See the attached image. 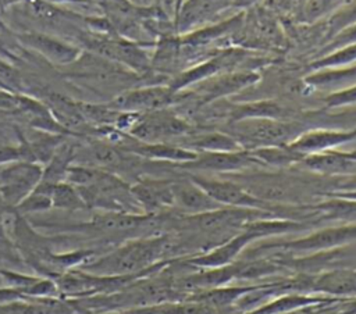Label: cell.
I'll return each instance as SVG.
<instances>
[{
	"instance_id": "5b68a950",
	"label": "cell",
	"mask_w": 356,
	"mask_h": 314,
	"mask_svg": "<svg viewBox=\"0 0 356 314\" xmlns=\"http://www.w3.org/2000/svg\"><path fill=\"white\" fill-rule=\"evenodd\" d=\"M191 132L192 126L167 108L139 114L129 128V133L143 143H163L167 139L185 136Z\"/></svg>"
},
{
	"instance_id": "ac0fdd59",
	"label": "cell",
	"mask_w": 356,
	"mask_h": 314,
	"mask_svg": "<svg viewBox=\"0 0 356 314\" xmlns=\"http://www.w3.org/2000/svg\"><path fill=\"white\" fill-rule=\"evenodd\" d=\"M349 0H307L302 8V19L305 22H314L332 11L342 8Z\"/></svg>"
},
{
	"instance_id": "277c9868",
	"label": "cell",
	"mask_w": 356,
	"mask_h": 314,
	"mask_svg": "<svg viewBox=\"0 0 356 314\" xmlns=\"http://www.w3.org/2000/svg\"><path fill=\"white\" fill-rule=\"evenodd\" d=\"M43 167L35 161L17 160L0 167V200L17 207L42 181Z\"/></svg>"
},
{
	"instance_id": "5bb4252c",
	"label": "cell",
	"mask_w": 356,
	"mask_h": 314,
	"mask_svg": "<svg viewBox=\"0 0 356 314\" xmlns=\"http://www.w3.org/2000/svg\"><path fill=\"white\" fill-rule=\"evenodd\" d=\"M134 197L146 210H157L165 206H174L172 182L167 181H142L131 188Z\"/></svg>"
},
{
	"instance_id": "9c48e42d",
	"label": "cell",
	"mask_w": 356,
	"mask_h": 314,
	"mask_svg": "<svg viewBox=\"0 0 356 314\" xmlns=\"http://www.w3.org/2000/svg\"><path fill=\"white\" fill-rule=\"evenodd\" d=\"M229 6L234 0H185L175 13V28L186 33L195 31Z\"/></svg>"
},
{
	"instance_id": "4316f807",
	"label": "cell",
	"mask_w": 356,
	"mask_h": 314,
	"mask_svg": "<svg viewBox=\"0 0 356 314\" xmlns=\"http://www.w3.org/2000/svg\"><path fill=\"white\" fill-rule=\"evenodd\" d=\"M257 0H235L234 1V7H241V8H245V7H249L252 4H254Z\"/></svg>"
},
{
	"instance_id": "8992f818",
	"label": "cell",
	"mask_w": 356,
	"mask_h": 314,
	"mask_svg": "<svg viewBox=\"0 0 356 314\" xmlns=\"http://www.w3.org/2000/svg\"><path fill=\"white\" fill-rule=\"evenodd\" d=\"M18 42L40 54L54 65L74 64L82 54V47L44 31H25L17 33Z\"/></svg>"
},
{
	"instance_id": "8fae6325",
	"label": "cell",
	"mask_w": 356,
	"mask_h": 314,
	"mask_svg": "<svg viewBox=\"0 0 356 314\" xmlns=\"http://www.w3.org/2000/svg\"><path fill=\"white\" fill-rule=\"evenodd\" d=\"M299 163L310 171L330 176L356 175V154L327 150L307 154Z\"/></svg>"
},
{
	"instance_id": "52a82bcc",
	"label": "cell",
	"mask_w": 356,
	"mask_h": 314,
	"mask_svg": "<svg viewBox=\"0 0 356 314\" xmlns=\"http://www.w3.org/2000/svg\"><path fill=\"white\" fill-rule=\"evenodd\" d=\"M259 79L260 75L250 69H225L192 85V93L203 101H211L242 92Z\"/></svg>"
},
{
	"instance_id": "ffe728a7",
	"label": "cell",
	"mask_w": 356,
	"mask_h": 314,
	"mask_svg": "<svg viewBox=\"0 0 356 314\" xmlns=\"http://www.w3.org/2000/svg\"><path fill=\"white\" fill-rule=\"evenodd\" d=\"M356 22V0L352 1L350 4L343 6L342 8H339L330 21V26L332 29V33L339 32L341 29H343L348 25H352Z\"/></svg>"
},
{
	"instance_id": "d4e9b609",
	"label": "cell",
	"mask_w": 356,
	"mask_h": 314,
	"mask_svg": "<svg viewBox=\"0 0 356 314\" xmlns=\"http://www.w3.org/2000/svg\"><path fill=\"white\" fill-rule=\"evenodd\" d=\"M129 4L138 7V8H156L160 7V0H127ZM163 10V8H161Z\"/></svg>"
},
{
	"instance_id": "7c38bea8",
	"label": "cell",
	"mask_w": 356,
	"mask_h": 314,
	"mask_svg": "<svg viewBox=\"0 0 356 314\" xmlns=\"http://www.w3.org/2000/svg\"><path fill=\"white\" fill-rule=\"evenodd\" d=\"M172 200L178 208L195 214L209 213L222 208L211 196H209L197 183L191 181L172 182Z\"/></svg>"
},
{
	"instance_id": "2e32d148",
	"label": "cell",
	"mask_w": 356,
	"mask_h": 314,
	"mask_svg": "<svg viewBox=\"0 0 356 314\" xmlns=\"http://www.w3.org/2000/svg\"><path fill=\"white\" fill-rule=\"evenodd\" d=\"M189 146L203 151H239L242 149L234 136L220 132L196 136L189 142Z\"/></svg>"
},
{
	"instance_id": "e0dca14e",
	"label": "cell",
	"mask_w": 356,
	"mask_h": 314,
	"mask_svg": "<svg viewBox=\"0 0 356 314\" xmlns=\"http://www.w3.org/2000/svg\"><path fill=\"white\" fill-rule=\"evenodd\" d=\"M51 207L63 210H79L86 207V204L74 185L67 181H61L53 185Z\"/></svg>"
},
{
	"instance_id": "6da1fadb",
	"label": "cell",
	"mask_w": 356,
	"mask_h": 314,
	"mask_svg": "<svg viewBox=\"0 0 356 314\" xmlns=\"http://www.w3.org/2000/svg\"><path fill=\"white\" fill-rule=\"evenodd\" d=\"M172 247L175 245L165 238L132 242L88 264L86 270L107 276L138 272L161 258Z\"/></svg>"
},
{
	"instance_id": "4fadbf2b",
	"label": "cell",
	"mask_w": 356,
	"mask_h": 314,
	"mask_svg": "<svg viewBox=\"0 0 356 314\" xmlns=\"http://www.w3.org/2000/svg\"><path fill=\"white\" fill-rule=\"evenodd\" d=\"M356 136V131L339 132V131H310L298 136L288 144L293 151L307 156L331 150L332 147L342 144Z\"/></svg>"
},
{
	"instance_id": "9a60e30c",
	"label": "cell",
	"mask_w": 356,
	"mask_h": 314,
	"mask_svg": "<svg viewBox=\"0 0 356 314\" xmlns=\"http://www.w3.org/2000/svg\"><path fill=\"white\" fill-rule=\"evenodd\" d=\"M313 288L335 296H356V271L335 270L325 272L313 282Z\"/></svg>"
},
{
	"instance_id": "7a4b0ae2",
	"label": "cell",
	"mask_w": 356,
	"mask_h": 314,
	"mask_svg": "<svg viewBox=\"0 0 356 314\" xmlns=\"http://www.w3.org/2000/svg\"><path fill=\"white\" fill-rule=\"evenodd\" d=\"M234 138L241 143L259 147L288 146L303 133L299 122L270 117H249L235 119L232 124ZM257 147V149H259Z\"/></svg>"
},
{
	"instance_id": "83f0119b",
	"label": "cell",
	"mask_w": 356,
	"mask_h": 314,
	"mask_svg": "<svg viewBox=\"0 0 356 314\" xmlns=\"http://www.w3.org/2000/svg\"><path fill=\"white\" fill-rule=\"evenodd\" d=\"M274 314H305L303 311L295 308V310H289V311H281V313H274Z\"/></svg>"
},
{
	"instance_id": "d6986e66",
	"label": "cell",
	"mask_w": 356,
	"mask_h": 314,
	"mask_svg": "<svg viewBox=\"0 0 356 314\" xmlns=\"http://www.w3.org/2000/svg\"><path fill=\"white\" fill-rule=\"evenodd\" d=\"M249 239H250V233L236 236L228 245L220 247L218 250L213 251L210 256L202 258V261H199V264H202V265H220V264L225 263L227 260H231Z\"/></svg>"
},
{
	"instance_id": "30bf717a",
	"label": "cell",
	"mask_w": 356,
	"mask_h": 314,
	"mask_svg": "<svg viewBox=\"0 0 356 314\" xmlns=\"http://www.w3.org/2000/svg\"><path fill=\"white\" fill-rule=\"evenodd\" d=\"M260 161L246 151H206L204 154H197L192 161L185 163V165L197 170H210L220 172H232L245 170L250 165H256Z\"/></svg>"
},
{
	"instance_id": "603a6c76",
	"label": "cell",
	"mask_w": 356,
	"mask_h": 314,
	"mask_svg": "<svg viewBox=\"0 0 356 314\" xmlns=\"http://www.w3.org/2000/svg\"><path fill=\"white\" fill-rule=\"evenodd\" d=\"M325 101L328 106H332V107L356 103V85L331 93L330 96H327Z\"/></svg>"
},
{
	"instance_id": "cb8c5ba5",
	"label": "cell",
	"mask_w": 356,
	"mask_h": 314,
	"mask_svg": "<svg viewBox=\"0 0 356 314\" xmlns=\"http://www.w3.org/2000/svg\"><path fill=\"white\" fill-rule=\"evenodd\" d=\"M22 97L15 96L10 92L0 90V108L3 110H11V108H21L22 106Z\"/></svg>"
},
{
	"instance_id": "3957f363",
	"label": "cell",
	"mask_w": 356,
	"mask_h": 314,
	"mask_svg": "<svg viewBox=\"0 0 356 314\" xmlns=\"http://www.w3.org/2000/svg\"><path fill=\"white\" fill-rule=\"evenodd\" d=\"M184 100V92H174L168 85L154 83L127 89L110 101V107L120 113L145 114L168 108Z\"/></svg>"
},
{
	"instance_id": "484cf974",
	"label": "cell",
	"mask_w": 356,
	"mask_h": 314,
	"mask_svg": "<svg viewBox=\"0 0 356 314\" xmlns=\"http://www.w3.org/2000/svg\"><path fill=\"white\" fill-rule=\"evenodd\" d=\"M160 6L165 14H168L171 10L174 11V7H177L175 8V13H177L179 7V0H160Z\"/></svg>"
},
{
	"instance_id": "44dd1931",
	"label": "cell",
	"mask_w": 356,
	"mask_h": 314,
	"mask_svg": "<svg viewBox=\"0 0 356 314\" xmlns=\"http://www.w3.org/2000/svg\"><path fill=\"white\" fill-rule=\"evenodd\" d=\"M14 38L17 35H11L8 29L0 22V56L8 58V60H15L18 57L17 53V42Z\"/></svg>"
},
{
	"instance_id": "ba28073f",
	"label": "cell",
	"mask_w": 356,
	"mask_h": 314,
	"mask_svg": "<svg viewBox=\"0 0 356 314\" xmlns=\"http://www.w3.org/2000/svg\"><path fill=\"white\" fill-rule=\"evenodd\" d=\"M192 181L224 207L231 206L261 210V207L268 204L250 195L245 188L232 179H209L203 176H192Z\"/></svg>"
},
{
	"instance_id": "7402d4cb",
	"label": "cell",
	"mask_w": 356,
	"mask_h": 314,
	"mask_svg": "<svg viewBox=\"0 0 356 314\" xmlns=\"http://www.w3.org/2000/svg\"><path fill=\"white\" fill-rule=\"evenodd\" d=\"M356 43V22L352 25L345 26L343 29H341L339 32H337L334 35V39L331 40L330 46H327V51H334L337 49H341L343 46Z\"/></svg>"
}]
</instances>
